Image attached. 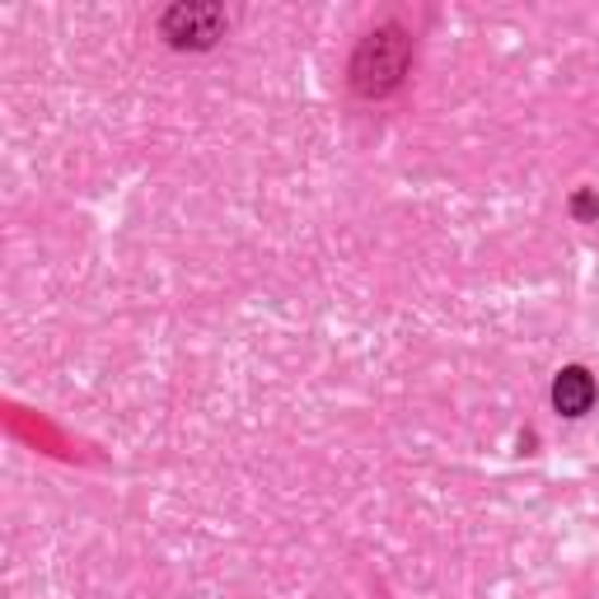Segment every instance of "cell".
Returning <instances> with one entry per match:
<instances>
[{"label":"cell","instance_id":"cell-2","mask_svg":"<svg viewBox=\"0 0 599 599\" xmlns=\"http://www.w3.org/2000/svg\"><path fill=\"white\" fill-rule=\"evenodd\" d=\"M380 71V81H375V94H384L389 85H399V75L407 66V38L399 34V28H384V34H375L366 47H360V57H356V75H366V71Z\"/></svg>","mask_w":599,"mask_h":599},{"label":"cell","instance_id":"cell-1","mask_svg":"<svg viewBox=\"0 0 599 599\" xmlns=\"http://www.w3.org/2000/svg\"><path fill=\"white\" fill-rule=\"evenodd\" d=\"M225 28V14L216 5H173L164 14V38L173 47H211Z\"/></svg>","mask_w":599,"mask_h":599},{"label":"cell","instance_id":"cell-3","mask_svg":"<svg viewBox=\"0 0 599 599\" xmlns=\"http://www.w3.org/2000/svg\"><path fill=\"white\" fill-rule=\"evenodd\" d=\"M553 403H558V413L566 417H580V413H590V403H595V380L580 366H566L558 375V384H553Z\"/></svg>","mask_w":599,"mask_h":599},{"label":"cell","instance_id":"cell-4","mask_svg":"<svg viewBox=\"0 0 599 599\" xmlns=\"http://www.w3.org/2000/svg\"><path fill=\"white\" fill-rule=\"evenodd\" d=\"M572 207H576L580 220H590V216H599V197H595V193H576Z\"/></svg>","mask_w":599,"mask_h":599}]
</instances>
